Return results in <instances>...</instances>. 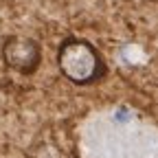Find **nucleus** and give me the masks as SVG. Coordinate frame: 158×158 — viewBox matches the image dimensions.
Here are the masks:
<instances>
[{"label":"nucleus","instance_id":"obj_1","mask_svg":"<svg viewBox=\"0 0 158 158\" xmlns=\"http://www.w3.org/2000/svg\"><path fill=\"white\" fill-rule=\"evenodd\" d=\"M57 66L70 84L92 86L108 75V64L97 46L81 37H66L57 48Z\"/></svg>","mask_w":158,"mask_h":158},{"label":"nucleus","instance_id":"obj_2","mask_svg":"<svg viewBox=\"0 0 158 158\" xmlns=\"http://www.w3.org/2000/svg\"><path fill=\"white\" fill-rule=\"evenodd\" d=\"M2 62L18 75H35L42 64V46L29 35H7L0 46Z\"/></svg>","mask_w":158,"mask_h":158}]
</instances>
